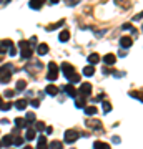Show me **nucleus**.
Masks as SVG:
<instances>
[{
  "mask_svg": "<svg viewBox=\"0 0 143 149\" xmlns=\"http://www.w3.org/2000/svg\"><path fill=\"white\" fill-rule=\"evenodd\" d=\"M12 71H14V66L8 63V65H2L0 66V83H8L10 78H12Z\"/></svg>",
  "mask_w": 143,
  "mask_h": 149,
  "instance_id": "f257e3e1",
  "label": "nucleus"
},
{
  "mask_svg": "<svg viewBox=\"0 0 143 149\" xmlns=\"http://www.w3.org/2000/svg\"><path fill=\"white\" fill-rule=\"evenodd\" d=\"M78 137H80V133H78V131H75V129H67L65 134H63V142H65V144H73Z\"/></svg>",
  "mask_w": 143,
  "mask_h": 149,
  "instance_id": "f03ea898",
  "label": "nucleus"
},
{
  "mask_svg": "<svg viewBox=\"0 0 143 149\" xmlns=\"http://www.w3.org/2000/svg\"><path fill=\"white\" fill-rule=\"evenodd\" d=\"M58 78V66H57V63L53 61H50L48 63V73H47V80L48 81H55Z\"/></svg>",
  "mask_w": 143,
  "mask_h": 149,
  "instance_id": "7ed1b4c3",
  "label": "nucleus"
},
{
  "mask_svg": "<svg viewBox=\"0 0 143 149\" xmlns=\"http://www.w3.org/2000/svg\"><path fill=\"white\" fill-rule=\"evenodd\" d=\"M62 73L65 74V78H67V80H70V78L75 74V68L72 66L70 63L65 61V63H62Z\"/></svg>",
  "mask_w": 143,
  "mask_h": 149,
  "instance_id": "20e7f679",
  "label": "nucleus"
},
{
  "mask_svg": "<svg viewBox=\"0 0 143 149\" xmlns=\"http://www.w3.org/2000/svg\"><path fill=\"white\" fill-rule=\"evenodd\" d=\"M78 95L85 96V98L90 96V95H92V85H90V83H82V85H80V88H78Z\"/></svg>",
  "mask_w": 143,
  "mask_h": 149,
  "instance_id": "39448f33",
  "label": "nucleus"
},
{
  "mask_svg": "<svg viewBox=\"0 0 143 149\" xmlns=\"http://www.w3.org/2000/svg\"><path fill=\"white\" fill-rule=\"evenodd\" d=\"M12 47H14V41H12V40H3V41H0V56H2V55H5Z\"/></svg>",
  "mask_w": 143,
  "mask_h": 149,
  "instance_id": "423d86ee",
  "label": "nucleus"
},
{
  "mask_svg": "<svg viewBox=\"0 0 143 149\" xmlns=\"http://www.w3.org/2000/svg\"><path fill=\"white\" fill-rule=\"evenodd\" d=\"M63 91H65L70 98H77V96H78V89H75V86L70 85V83H68L67 86H63Z\"/></svg>",
  "mask_w": 143,
  "mask_h": 149,
  "instance_id": "0eeeda50",
  "label": "nucleus"
},
{
  "mask_svg": "<svg viewBox=\"0 0 143 149\" xmlns=\"http://www.w3.org/2000/svg\"><path fill=\"white\" fill-rule=\"evenodd\" d=\"M102 61L107 65V66H112V65H115V61H116V56L113 53H107V55H103V58Z\"/></svg>",
  "mask_w": 143,
  "mask_h": 149,
  "instance_id": "6e6552de",
  "label": "nucleus"
},
{
  "mask_svg": "<svg viewBox=\"0 0 143 149\" xmlns=\"http://www.w3.org/2000/svg\"><path fill=\"white\" fill-rule=\"evenodd\" d=\"M85 124L88 126V128H92V129H103V124H102V121H98V119H87L85 121Z\"/></svg>",
  "mask_w": 143,
  "mask_h": 149,
  "instance_id": "1a4fd4ad",
  "label": "nucleus"
},
{
  "mask_svg": "<svg viewBox=\"0 0 143 149\" xmlns=\"http://www.w3.org/2000/svg\"><path fill=\"white\" fill-rule=\"evenodd\" d=\"M131 43H133L131 37H127V35H125V37L120 38V47H122V48H130V47H131Z\"/></svg>",
  "mask_w": 143,
  "mask_h": 149,
  "instance_id": "9d476101",
  "label": "nucleus"
},
{
  "mask_svg": "<svg viewBox=\"0 0 143 149\" xmlns=\"http://www.w3.org/2000/svg\"><path fill=\"white\" fill-rule=\"evenodd\" d=\"M85 104H87V98L85 96H77L75 98V106L80 109H85Z\"/></svg>",
  "mask_w": 143,
  "mask_h": 149,
  "instance_id": "9b49d317",
  "label": "nucleus"
},
{
  "mask_svg": "<svg viewBox=\"0 0 143 149\" xmlns=\"http://www.w3.org/2000/svg\"><path fill=\"white\" fill-rule=\"evenodd\" d=\"M100 60H102V56H100L98 53H90L88 55V63L92 65V66H93V65H96Z\"/></svg>",
  "mask_w": 143,
  "mask_h": 149,
  "instance_id": "f8f14e48",
  "label": "nucleus"
},
{
  "mask_svg": "<svg viewBox=\"0 0 143 149\" xmlns=\"http://www.w3.org/2000/svg\"><path fill=\"white\" fill-rule=\"evenodd\" d=\"M20 51H22V58L28 60V58H32V55H34V48L27 47V48H23V50H20Z\"/></svg>",
  "mask_w": 143,
  "mask_h": 149,
  "instance_id": "ddd939ff",
  "label": "nucleus"
},
{
  "mask_svg": "<svg viewBox=\"0 0 143 149\" xmlns=\"http://www.w3.org/2000/svg\"><path fill=\"white\" fill-rule=\"evenodd\" d=\"M35 136H37V131L34 128H28L27 133H25V141H34Z\"/></svg>",
  "mask_w": 143,
  "mask_h": 149,
  "instance_id": "4468645a",
  "label": "nucleus"
},
{
  "mask_svg": "<svg viewBox=\"0 0 143 149\" xmlns=\"http://www.w3.org/2000/svg\"><path fill=\"white\" fill-rule=\"evenodd\" d=\"M37 53L40 55V56L47 55L48 53V45H47V43H40V45L37 47Z\"/></svg>",
  "mask_w": 143,
  "mask_h": 149,
  "instance_id": "2eb2a0df",
  "label": "nucleus"
},
{
  "mask_svg": "<svg viewBox=\"0 0 143 149\" xmlns=\"http://www.w3.org/2000/svg\"><path fill=\"white\" fill-rule=\"evenodd\" d=\"M25 88H27V81H25V80H18V81H17V86H15V93H22Z\"/></svg>",
  "mask_w": 143,
  "mask_h": 149,
  "instance_id": "dca6fc26",
  "label": "nucleus"
},
{
  "mask_svg": "<svg viewBox=\"0 0 143 149\" xmlns=\"http://www.w3.org/2000/svg\"><path fill=\"white\" fill-rule=\"evenodd\" d=\"M37 149H48L47 137L45 136H38V146H37Z\"/></svg>",
  "mask_w": 143,
  "mask_h": 149,
  "instance_id": "f3484780",
  "label": "nucleus"
},
{
  "mask_svg": "<svg viewBox=\"0 0 143 149\" xmlns=\"http://www.w3.org/2000/svg\"><path fill=\"white\" fill-rule=\"evenodd\" d=\"M45 93L50 96H57V93H58V88L55 86V85H48L47 88H45Z\"/></svg>",
  "mask_w": 143,
  "mask_h": 149,
  "instance_id": "a211bd4d",
  "label": "nucleus"
},
{
  "mask_svg": "<svg viewBox=\"0 0 143 149\" xmlns=\"http://www.w3.org/2000/svg\"><path fill=\"white\" fill-rule=\"evenodd\" d=\"M0 142H2V146H5V148H8V146H14V137L7 134Z\"/></svg>",
  "mask_w": 143,
  "mask_h": 149,
  "instance_id": "6ab92c4d",
  "label": "nucleus"
},
{
  "mask_svg": "<svg viewBox=\"0 0 143 149\" xmlns=\"http://www.w3.org/2000/svg\"><path fill=\"white\" fill-rule=\"evenodd\" d=\"M42 5H43V3H42L40 0H30V2H28V7L34 8V10H40Z\"/></svg>",
  "mask_w": 143,
  "mask_h": 149,
  "instance_id": "aec40b11",
  "label": "nucleus"
},
{
  "mask_svg": "<svg viewBox=\"0 0 143 149\" xmlns=\"http://www.w3.org/2000/svg\"><path fill=\"white\" fill-rule=\"evenodd\" d=\"M115 3L122 8H130L131 7V0H115Z\"/></svg>",
  "mask_w": 143,
  "mask_h": 149,
  "instance_id": "412c9836",
  "label": "nucleus"
},
{
  "mask_svg": "<svg viewBox=\"0 0 143 149\" xmlns=\"http://www.w3.org/2000/svg\"><path fill=\"white\" fill-rule=\"evenodd\" d=\"M58 40H60L62 43L68 41V40H70V32H68V30H63V32H60V35H58Z\"/></svg>",
  "mask_w": 143,
  "mask_h": 149,
  "instance_id": "4be33fe9",
  "label": "nucleus"
},
{
  "mask_svg": "<svg viewBox=\"0 0 143 149\" xmlns=\"http://www.w3.org/2000/svg\"><path fill=\"white\" fill-rule=\"evenodd\" d=\"M14 104H15V108H17V109H20V111H22V109H25V108H27V104H28V103H27V100H17V101H15Z\"/></svg>",
  "mask_w": 143,
  "mask_h": 149,
  "instance_id": "5701e85b",
  "label": "nucleus"
},
{
  "mask_svg": "<svg viewBox=\"0 0 143 149\" xmlns=\"http://www.w3.org/2000/svg\"><path fill=\"white\" fill-rule=\"evenodd\" d=\"M93 149H112L107 144V142H103V141H95L93 142Z\"/></svg>",
  "mask_w": 143,
  "mask_h": 149,
  "instance_id": "b1692460",
  "label": "nucleus"
},
{
  "mask_svg": "<svg viewBox=\"0 0 143 149\" xmlns=\"http://www.w3.org/2000/svg\"><path fill=\"white\" fill-rule=\"evenodd\" d=\"M63 23H65V20L62 18L60 22H57V23H53V25H48V27L45 28V30H47V32H53V30H57V28H60L62 25H63Z\"/></svg>",
  "mask_w": 143,
  "mask_h": 149,
  "instance_id": "393cba45",
  "label": "nucleus"
},
{
  "mask_svg": "<svg viewBox=\"0 0 143 149\" xmlns=\"http://www.w3.org/2000/svg\"><path fill=\"white\" fill-rule=\"evenodd\" d=\"M15 124H17V128H18V129H20V128H28L25 118H17V119H15Z\"/></svg>",
  "mask_w": 143,
  "mask_h": 149,
  "instance_id": "a878e982",
  "label": "nucleus"
},
{
  "mask_svg": "<svg viewBox=\"0 0 143 149\" xmlns=\"http://www.w3.org/2000/svg\"><path fill=\"white\" fill-rule=\"evenodd\" d=\"M85 113L88 116H93L98 113V109H96V106H85Z\"/></svg>",
  "mask_w": 143,
  "mask_h": 149,
  "instance_id": "bb28decb",
  "label": "nucleus"
},
{
  "mask_svg": "<svg viewBox=\"0 0 143 149\" xmlns=\"http://www.w3.org/2000/svg\"><path fill=\"white\" fill-rule=\"evenodd\" d=\"M93 73H95V68L92 66V65H88V66L83 68V74H85V76H92Z\"/></svg>",
  "mask_w": 143,
  "mask_h": 149,
  "instance_id": "cd10ccee",
  "label": "nucleus"
},
{
  "mask_svg": "<svg viewBox=\"0 0 143 149\" xmlns=\"http://www.w3.org/2000/svg\"><path fill=\"white\" fill-rule=\"evenodd\" d=\"M22 144H25V137H22V136H15V137H14V146H22Z\"/></svg>",
  "mask_w": 143,
  "mask_h": 149,
  "instance_id": "c85d7f7f",
  "label": "nucleus"
},
{
  "mask_svg": "<svg viewBox=\"0 0 143 149\" xmlns=\"http://www.w3.org/2000/svg\"><path fill=\"white\" fill-rule=\"evenodd\" d=\"M48 146H50V149H63V144L60 141H52Z\"/></svg>",
  "mask_w": 143,
  "mask_h": 149,
  "instance_id": "c756f323",
  "label": "nucleus"
},
{
  "mask_svg": "<svg viewBox=\"0 0 143 149\" xmlns=\"http://www.w3.org/2000/svg\"><path fill=\"white\" fill-rule=\"evenodd\" d=\"M45 128H47V126H45V123L43 121H37L35 123V131H45Z\"/></svg>",
  "mask_w": 143,
  "mask_h": 149,
  "instance_id": "7c9ffc66",
  "label": "nucleus"
},
{
  "mask_svg": "<svg viewBox=\"0 0 143 149\" xmlns=\"http://www.w3.org/2000/svg\"><path fill=\"white\" fill-rule=\"evenodd\" d=\"M130 96H131V98H136L138 101H142V103H143V91H142V93H136V91H130Z\"/></svg>",
  "mask_w": 143,
  "mask_h": 149,
  "instance_id": "2f4dec72",
  "label": "nucleus"
},
{
  "mask_svg": "<svg viewBox=\"0 0 143 149\" xmlns=\"http://www.w3.org/2000/svg\"><path fill=\"white\" fill-rule=\"evenodd\" d=\"M25 121H27V124L30 126V124L35 121V114H34V113H27V116H25Z\"/></svg>",
  "mask_w": 143,
  "mask_h": 149,
  "instance_id": "473e14b6",
  "label": "nucleus"
},
{
  "mask_svg": "<svg viewBox=\"0 0 143 149\" xmlns=\"http://www.w3.org/2000/svg\"><path fill=\"white\" fill-rule=\"evenodd\" d=\"M68 81H70V85H77V83H80V74L75 73L72 78H70V80H68Z\"/></svg>",
  "mask_w": 143,
  "mask_h": 149,
  "instance_id": "72a5a7b5",
  "label": "nucleus"
},
{
  "mask_svg": "<svg viewBox=\"0 0 143 149\" xmlns=\"http://www.w3.org/2000/svg\"><path fill=\"white\" fill-rule=\"evenodd\" d=\"M12 104H14V103H2V104H0V109H2V111H8V109L12 108Z\"/></svg>",
  "mask_w": 143,
  "mask_h": 149,
  "instance_id": "f704fd0d",
  "label": "nucleus"
},
{
  "mask_svg": "<svg viewBox=\"0 0 143 149\" xmlns=\"http://www.w3.org/2000/svg\"><path fill=\"white\" fill-rule=\"evenodd\" d=\"M15 95H17V93H15V89H5V93H3V96L8 98V100H10L12 96H15Z\"/></svg>",
  "mask_w": 143,
  "mask_h": 149,
  "instance_id": "c9c22d12",
  "label": "nucleus"
},
{
  "mask_svg": "<svg viewBox=\"0 0 143 149\" xmlns=\"http://www.w3.org/2000/svg\"><path fill=\"white\" fill-rule=\"evenodd\" d=\"M110 111H112V104H110L108 101H105L103 103V113L107 114V113H110Z\"/></svg>",
  "mask_w": 143,
  "mask_h": 149,
  "instance_id": "e433bc0d",
  "label": "nucleus"
},
{
  "mask_svg": "<svg viewBox=\"0 0 143 149\" xmlns=\"http://www.w3.org/2000/svg\"><path fill=\"white\" fill-rule=\"evenodd\" d=\"M65 2V5H68V7H73V5H77L80 0H63Z\"/></svg>",
  "mask_w": 143,
  "mask_h": 149,
  "instance_id": "4c0bfd02",
  "label": "nucleus"
},
{
  "mask_svg": "<svg viewBox=\"0 0 143 149\" xmlns=\"http://www.w3.org/2000/svg\"><path fill=\"white\" fill-rule=\"evenodd\" d=\"M123 30H130V32H131V33H135V28L131 27V25H130V23H123Z\"/></svg>",
  "mask_w": 143,
  "mask_h": 149,
  "instance_id": "58836bf2",
  "label": "nucleus"
},
{
  "mask_svg": "<svg viewBox=\"0 0 143 149\" xmlns=\"http://www.w3.org/2000/svg\"><path fill=\"white\" fill-rule=\"evenodd\" d=\"M30 106H34V108L37 109L40 106V100H32V101H30Z\"/></svg>",
  "mask_w": 143,
  "mask_h": 149,
  "instance_id": "ea45409f",
  "label": "nucleus"
},
{
  "mask_svg": "<svg viewBox=\"0 0 143 149\" xmlns=\"http://www.w3.org/2000/svg\"><path fill=\"white\" fill-rule=\"evenodd\" d=\"M142 18H143V12H142V14H136L135 17H133V20H135V22L136 20H142Z\"/></svg>",
  "mask_w": 143,
  "mask_h": 149,
  "instance_id": "a19ab883",
  "label": "nucleus"
},
{
  "mask_svg": "<svg viewBox=\"0 0 143 149\" xmlns=\"http://www.w3.org/2000/svg\"><path fill=\"white\" fill-rule=\"evenodd\" d=\"M8 53L12 55V56H15V55H17V50H15V48L12 47V48H10V51H8Z\"/></svg>",
  "mask_w": 143,
  "mask_h": 149,
  "instance_id": "79ce46f5",
  "label": "nucleus"
},
{
  "mask_svg": "<svg viewBox=\"0 0 143 149\" xmlns=\"http://www.w3.org/2000/svg\"><path fill=\"white\" fill-rule=\"evenodd\" d=\"M112 141H113V142H116V144H118V142H120V137H118V136H113V137H112Z\"/></svg>",
  "mask_w": 143,
  "mask_h": 149,
  "instance_id": "37998d69",
  "label": "nucleus"
},
{
  "mask_svg": "<svg viewBox=\"0 0 143 149\" xmlns=\"http://www.w3.org/2000/svg\"><path fill=\"white\" fill-rule=\"evenodd\" d=\"M45 133H48V134H50V133H52V126H48V128H45Z\"/></svg>",
  "mask_w": 143,
  "mask_h": 149,
  "instance_id": "c03bdc74",
  "label": "nucleus"
},
{
  "mask_svg": "<svg viewBox=\"0 0 143 149\" xmlns=\"http://www.w3.org/2000/svg\"><path fill=\"white\" fill-rule=\"evenodd\" d=\"M103 98H105V95H103V93H100V95L96 96V100H103Z\"/></svg>",
  "mask_w": 143,
  "mask_h": 149,
  "instance_id": "a18cd8bd",
  "label": "nucleus"
},
{
  "mask_svg": "<svg viewBox=\"0 0 143 149\" xmlns=\"http://www.w3.org/2000/svg\"><path fill=\"white\" fill-rule=\"evenodd\" d=\"M58 2H60V0H50V3H52V5H55V3H58Z\"/></svg>",
  "mask_w": 143,
  "mask_h": 149,
  "instance_id": "49530a36",
  "label": "nucleus"
},
{
  "mask_svg": "<svg viewBox=\"0 0 143 149\" xmlns=\"http://www.w3.org/2000/svg\"><path fill=\"white\" fill-rule=\"evenodd\" d=\"M22 149H34V148H32V146H23Z\"/></svg>",
  "mask_w": 143,
  "mask_h": 149,
  "instance_id": "de8ad7c7",
  "label": "nucleus"
},
{
  "mask_svg": "<svg viewBox=\"0 0 143 149\" xmlns=\"http://www.w3.org/2000/svg\"><path fill=\"white\" fill-rule=\"evenodd\" d=\"M2 103H3V101H2V96H0V104H2Z\"/></svg>",
  "mask_w": 143,
  "mask_h": 149,
  "instance_id": "09e8293b",
  "label": "nucleus"
},
{
  "mask_svg": "<svg viewBox=\"0 0 143 149\" xmlns=\"http://www.w3.org/2000/svg\"><path fill=\"white\" fill-rule=\"evenodd\" d=\"M40 2H42V3H43V2H45V0H40Z\"/></svg>",
  "mask_w": 143,
  "mask_h": 149,
  "instance_id": "8fccbe9b",
  "label": "nucleus"
},
{
  "mask_svg": "<svg viewBox=\"0 0 143 149\" xmlns=\"http://www.w3.org/2000/svg\"><path fill=\"white\" fill-rule=\"evenodd\" d=\"M0 61H2V56H0Z\"/></svg>",
  "mask_w": 143,
  "mask_h": 149,
  "instance_id": "3c124183",
  "label": "nucleus"
},
{
  "mask_svg": "<svg viewBox=\"0 0 143 149\" xmlns=\"http://www.w3.org/2000/svg\"><path fill=\"white\" fill-rule=\"evenodd\" d=\"M0 146H2V142H0Z\"/></svg>",
  "mask_w": 143,
  "mask_h": 149,
  "instance_id": "603ef678",
  "label": "nucleus"
}]
</instances>
